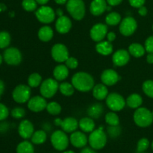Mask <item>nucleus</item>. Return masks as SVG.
<instances>
[{
	"instance_id": "obj_61",
	"label": "nucleus",
	"mask_w": 153,
	"mask_h": 153,
	"mask_svg": "<svg viewBox=\"0 0 153 153\" xmlns=\"http://www.w3.org/2000/svg\"><path fill=\"white\" fill-rule=\"evenodd\" d=\"M151 147H152V149L153 150V140H152V143H151Z\"/></svg>"
},
{
	"instance_id": "obj_58",
	"label": "nucleus",
	"mask_w": 153,
	"mask_h": 153,
	"mask_svg": "<svg viewBox=\"0 0 153 153\" xmlns=\"http://www.w3.org/2000/svg\"><path fill=\"white\" fill-rule=\"evenodd\" d=\"M61 153H76L73 150H64L63 152H61Z\"/></svg>"
},
{
	"instance_id": "obj_4",
	"label": "nucleus",
	"mask_w": 153,
	"mask_h": 153,
	"mask_svg": "<svg viewBox=\"0 0 153 153\" xmlns=\"http://www.w3.org/2000/svg\"><path fill=\"white\" fill-rule=\"evenodd\" d=\"M107 134L103 128L101 127L95 128L92 132L90 133L88 137V143L90 146L95 150H100L103 149L107 144Z\"/></svg>"
},
{
	"instance_id": "obj_6",
	"label": "nucleus",
	"mask_w": 153,
	"mask_h": 153,
	"mask_svg": "<svg viewBox=\"0 0 153 153\" xmlns=\"http://www.w3.org/2000/svg\"><path fill=\"white\" fill-rule=\"evenodd\" d=\"M39 90L40 95L44 98L51 99L59 91V82L54 78H48L42 82Z\"/></svg>"
},
{
	"instance_id": "obj_45",
	"label": "nucleus",
	"mask_w": 153,
	"mask_h": 153,
	"mask_svg": "<svg viewBox=\"0 0 153 153\" xmlns=\"http://www.w3.org/2000/svg\"><path fill=\"white\" fill-rule=\"evenodd\" d=\"M144 47L146 49V52L148 53H153V35L147 37L145 41Z\"/></svg>"
},
{
	"instance_id": "obj_47",
	"label": "nucleus",
	"mask_w": 153,
	"mask_h": 153,
	"mask_svg": "<svg viewBox=\"0 0 153 153\" xmlns=\"http://www.w3.org/2000/svg\"><path fill=\"white\" fill-rule=\"evenodd\" d=\"M106 38H107L108 41L111 42V43H113V42L116 40L117 35L114 31H109V32H108Z\"/></svg>"
},
{
	"instance_id": "obj_13",
	"label": "nucleus",
	"mask_w": 153,
	"mask_h": 153,
	"mask_svg": "<svg viewBox=\"0 0 153 153\" xmlns=\"http://www.w3.org/2000/svg\"><path fill=\"white\" fill-rule=\"evenodd\" d=\"M108 25L106 24L99 23L94 24L92 27H91V30H90V37H91V40L94 42H98L104 40L108 34Z\"/></svg>"
},
{
	"instance_id": "obj_17",
	"label": "nucleus",
	"mask_w": 153,
	"mask_h": 153,
	"mask_svg": "<svg viewBox=\"0 0 153 153\" xmlns=\"http://www.w3.org/2000/svg\"><path fill=\"white\" fill-rule=\"evenodd\" d=\"M70 143L76 148H84L88 143V137L82 131H75L70 136Z\"/></svg>"
},
{
	"instance_id": "obj_39",
	"label": "nucleus",
	"mask_w": 153,
	"mask_h": 153,
	"mask_svg": "<svg viewBox=\"0 0 153 153\" xmlns=\"http://www.w3.org/2000/svg\"><path fill=\"white\" fill-rule=\"evenodd\" d=\"M142 91L149 98L153 99V80H146L142 85Z\"/></svg>"
},
{
	"instance_id": "obj_49",
	"label": "nucleus",
	"mask_w": 153,
	"mask_h": 153,
	"mask_svg": "<svg viewBox=\"0 0 153 153\" xmlns=\"http://www.w3.org/2000/svg\"><path fill=\"white\" fill-rule=\"evenodd\" d=\"M107 1L108 4L112 6V7H115L122 3L123 0H106Z\"/></svg>"
},
{
	"instance_id": "obj_2",
	"label": "nucleus",
	"mask_w": 153,
	"mask_h": 153,
	"mask_svg": "<svg viewBox=\"0 0 153 153\" xmlns=\"http://www.w3.org/2000/svg\"><path fill=\"white\" fill-rule=\"evenodd\" d=\"M66 8L70 16L76 21L83 19L86 14V6L83 0H68Z\"/></svg>"
},
{
	"instance_id": "obj_42",
	"label": "nucleus",
	"mask_w": 153,
	"mask_h": 153,
	"mask_svg": "<svg viewBox=\"0 0 153 153\" xmlns=\"http://www.w3.org/2000/svg\"><path fill=\"white\" fill-rule=\"evenodd\" d=\"M107 131H108V134L111 137H112V138H116V137H117L118 136L120 135L122 129H121L120 125L114 126H108Z\"/></svg>"
},
{
	"instance_id": "obj_35",
	"label": "nucleus",
	"mask_w": 153,
	"mask_h": 153,
	"mask_svg": "<svg viewBox=\"0 0 153 153\" xmlns=\"http://www.w3.org/2000/svg\"><path fill=\"white\" fill-rule=\"evenodd\" d=\"M46 110L48 113L52 116H57L60 114L62 111V107L58 102L55 101H52L50 102L47 103Z\"/></svg>"
},
{
	"instance_id": "obj_1",
	"label": "nucleus",
	"mask_w": 153,
	"mask_h": 153,
	"mask_svg": "<svg viewBox=\"0 0 153 153\" xmlns=\"http://www.w3.org/2000/svg\"><path fill=\"white\" fill-rule=\"evenodd\" d=\"M71 83L78 91L87 93L92 91L95 85V81L92 75L90 73L86 72H77L72 77Z\"/></svg>"
},
{
	"instance_id": "obj_29",
	"label": "nucleus",
	"mask_w": 153,
	"mask_h": 153,
	"mask_svg": "<svg viewBox=\"0 0 153 153\" xmlns=\"http://www.w3.org/2000/svg\"><path fill=\"white\" fill-rule=\"evenodd\" d=\"M128 51L131 56L134 58H141L146 53V49L144 46L139 43H133L128 46Z\"/></svg>"
},
{
	"instance_id": "obj_55",
	"label": "nucleus",
	"mask_w": 153,
	"mask_h": 153,
	"mask_svg": "<svg viewBox=\"0 0 153 153\" xmlns=\"http://www.w3.org/2000/svg\"><path fill=\"white\" fill-rule=\"evenodd\" d=\"M36 1L37 2V4H40V5H46L49 2V0H36Z\"/></svg>"
},
{
	"instance_id": "obj_62",
	"label": "nucleus",
	"mask_w": 153,
	"mask_h": 153,
	"mask_svg": "<svg viewBox=\"0 0 153 153\" xmlns=\"http://www.w3.org/2000/svg\"><path fill=\"white\" fill-rule=\"evenodd\" d=\"M152 31H153V25H152Z\"/></svg>"
},
{
	"instance_id": "obj_32",
	"label": "nucleus",
	"mask_w": 153,
	"mask_h": 153,
	"mask_svg": "<svg viewBox=\"0 0 153 153\" xmlns=\"http://www.w3.org/2000/svg\"><path fill=\"white\" fill-rule=\"evenodd\" d=\"M16 153H35L34 144L28 140H24L16 146Z\"/></svg>"
},
{
	"instance_id": "obj_57",
	"label": "nucleus",
	"mask_w": 153,
	"mask_h": 153,
	"mask_svg": "<svg viewBox=\"0 0 153 153\" xmlns=\"http://www.w3.org/2000/svg\"><path fill=\"white\" fill-rule=\"evenodd\" d=\"M55 2L58 4H61V5H63V4H67V1L68 0H54Z\"/></svg>"
},
{
	"instance_id": "obj_9",
	"label": "nucleus",
	"mask_w": 153,
	"mask_h": 153,
	"mask_svg": "<svg viewBox=\"0 0 153 153\" xmlns=\"http://www.w3.org/2000/svg\"><path fill=\"white\" fill-rule=\"evenodd\" d=\"M106 105L112 111H120L126 105V100L121 94L118 93H110L105 99Z\"/></svg>"
},
{
	"instance_id": "obj_43",
	"label": "nucleus",
	"mask_w": 153,
	"mask_h": 153,
	"mask_svg": "<svg viewBox=\"0 0 153 153\" xmlns=\"http://www.w3.org/2000/svg\"><path fill=\"white\" fill-rule=\"evenodd\" d=\"M64 63L70 70H75L79 67V61L77 60V58L73 56L69 57Z\"/></svg>"
},
{
	"instance_id": "obj_19",
	"label": "nucleus",
	"mask_w": 153,
	"mask_h": 153,
	"mask_svg": "<svg viewBox=\"0 0 153 153\" xmlns=\"http://www.w3.org/2000/svg\"><path fill=\"white\" fill-rule=\"evenodd\" d=\"M131 55L128 50L120 49L114 52L112 55V62L117 67H123L126 66L130 61Z\"/></svg>"
},
{
	"instance_id": "obj_12",
	"label": "nucleus",
	"mask_w": 153,
	"mask_h": 153,
	"mask_svg": "<svg viewBox=\"0 0 153 153\" xmlns=\"http://www.w3.org/2000/svg\"><path fill=\"white\" fill-rule=\"evenodd\" d=\"M50 52L52 59L59 64L64 63L70 57L69 50L66 45L61 43L54 44L51 48Z\"/></svg>"
},
{
	"instance_id": "obj_14",
	"label": "nucleus",
	"mask_w": 153,
	"mask_h": 153,
	"mask_svg": "<svg viewBox=\"0 0 153 153\" xmlns=\"http://www.w3.org/2000/svg\"><path fill=\"white\" fill-rule=\"evenodd\" d=\"M47 103L46 99L44 98L43 96H34L31 97L28 101L27 107L31 111L34 113H39L46 109Z\"/></svg>"
},
{
	"instance_id": "obj_22",
	"label": "nucleus",
	"mask_w": 153,
	"mask_h": 153,
	"mask_svg": "<svg viewBox=\"0 0 153 153\" xmlns=\"http://www.w3.org/2000/svg\"><path fill=\"white\" fill-rule=\"evenodd\" d=\"M109 92L108 89V86H106L103 83L95 85L94 88L92 89L93 97L95 100H98V101L105 100Z\"/></svg>"
},
{
	"instance_id": "obj_24",
	"label": "nucleus",
	"mask_w": 153,
	"mask_h": 153,
	"mask_svg": "<svg viewBox=\"0 0 153 153\" xmlns=\"http://www.w3.org/2000/svg\"><path fill=\"white\" fill-rule=\"evenodd\" d=\"M96 51L98 54L102 56H108L113 53L114 47L112 43L108 40H102L98 42L95 46Z\"/></svg>"
},
{
	"instance_id": "obj_21",
	"label": "nucleus",
	"mask_w": 153,
	"mask_h": 153,
	"mask_svg": "<svg viewBox=\"0 0 153 153\" xmlns=\"http://www.w3.org/2000/svg\"><path fill=\"white\" fill-rule=\"evenodd\" d=\"M107 6L106 0H92L90 4V12L93 16H101L106 11Z\"/></svg>"
},
{
	"instance_id": "obj_23",
	"label": "nucleus",
	"mask_w": 153,
	"mask_h": 153,
	"mask_svg": "<svg viewBox=\"0 0 153 153\" xmlns=\"http://www.w3.org/2000/svg\"><path fill=\"white\" fill-rule=\"evenodd\" d=\"M69 70L70 69L65 64H58L54 68L53 72H52L54 79H56L58 82H64L65 79L68 78L69 74H70V70Z\"/></svg>"
},
{
	"instance_id": "obj_26",
	"label": "nucleus",
	"mask_w": 153,
	"mask_h": 153,
	"mask_svg": "<svg viewBox=\"0 0 153 153\" xmlns=\"http://www.w3.org/2000/svg\"><path fill=\"white\" fill-rule=\"evenodd\" d=\"M79 128L85 133H91L95 129L96 124L94 119L90 117L81 118L79 121Z\"/></svg>"
},
{
	"instance_id": "obj_54",
	"label": "nucleus",
	"mask_w": 153,
	"mask_h": 153,
	"mask_svg": "<svg viewBox=\"0 0 153 153\" xmlns=\"http://www.w3.org/2000/svg\"><path fill=\"white\" fill-rule=\"evenodd\" d=\"M6 10H7V6L5 5V4L0 2V13L4 12Z\"/></svg>"
},
{
	"instance_id": "obj_15",
	"label": "nucleus",
	"mask_w": 153,
	"mask_h": 153,
	"mask_svg": "<svg viewBox=\"0 0 153 153\" xmlns=\"http://www.w3.org/2000/svg\"><path fill=\"white\" fill-rule=\"evenodd\" d=\"M100 79L102 83L109 87L116 85L120 79V76L116 70L113 69H105L102 73Z\"/></svg>"
},
{
	"instance_id": "obj_53",
	"label": "nucleus",
	"mask_w": 153,
	"mask_h": 153,
	"mask_svg": "<svg viewBox=\"0 0 153 153\" xmlns=\"http://www.w3.org/2000/svg\"><path fill=\"white\" fill-rule=\"evenodd\" d=\"M146 62L149 64H153V53H148L146 55Z\"/></svg>"
},
{
	"instance_id": "obj_11",
	"label": "nucleus",
	"mask_w": 153,
	"mask_h": 153,
	"mask_svg": "<svg viewBox=\"0 0 153 153\" xmlns=\"http://www.w3.org/2000/svg\"><path fill=\"white\" fill-rule=\"evenodd\" d=\"M137 28V22L133 16H128L121 20L119 25L120 33L124 37H130Z\"/></svg>"
},
{
	"instance_id": "obj_10",
	"label": "nucleus",
	"mask_w": 153,
	"mask_h": 153,
	"mask_svg": "<svg viewBox=\"0 0 153 153\" xmlns=\"http://www.w3.org/2000/svg\"><path fill=\"white\" fill-rule=\"evenodd\" d=\"M3 59L7 65L18 66L22 63V52L16 47H7L3 52Z\"/></svg>"
},
{
	"instance_id": "obj_37",
	"label": "nucleus",
	"mask_w": 153,
	"mask_h": 153,
	"mask_svg": "<svg viewBox=\"0 0 153 153\" xmlns=\"http://www.w3.org/2000/svg\"><path fill=\"white\" fill-rule=\"evenodd\" d=\"M11 42L10 33L6 31H0V49H4L9 47Z\"/></svg>"
},
{
	"instance_id": "obj_20",
	"label": "nucleus",
	"mask_w": 153,
	"mask_h": 153,
	"mask_svg": "<svg viewBox=\"0 0 153 153\" xmlns=\"http://www.w3.org/2000/svg\"><path fill=\"white\" fill-rule=\"evenodd\" d=\"M59 127L66 133H73L79 128V121L73 117H67L64 120L61 119Z\"/></svg>"
},
{
	"instance_id": "obj_60",
	"label": "nucleus",
	"mask_w": 153,
	"mask_h": 153,
	"mask_svg": "<svg viewBox=\"0 0 153 153\" xmlns=\"http://www.w3.org/2000/svg\"><path fill=\"white\" fill-rule=\"evenodd\" d=\"M9 15L10 16V17H13V16H14V12H10V13H9Z\"/></svg>"
},
{
	"instance_id": "obj_33",
	"label": "nucleus",
	"mask_w": 153,
	"mask_h": 153,
	"mask_svg": "<svg viewBox=\"0 0 153 153\" xmlns=\"http://www.w3.org/2000/svg\"><path fill=\"white\" fill-rule=\"evenodd\" d=\"M75 88L73 84L68 82H62L59 84V91L64 97H71L75 93Z\"/></svg>"
},
{
	"instance_id": "obj_25",
	"label": "nucleus",
	"mask_w": 153,
	"mask_h": 153,
	"mask_svg": "<svg viewBox=\"0 0 153 153\" xmlns=\"http://www.w3.org/2000/svg\"><path fill=\"white\" fill-rule=\"evenodd\" d=\"M37 37L40 41L44 42V43L49 42L54 37L53 29L49 25H44L39 28L37 31Z\"/></svg>"
},
{
	"instance_id": "obj_36",
	"label": "nucleus",
	"mask_w": 153,
	"mask_h": 153,
	"mask_svg": "<svg viewBox=\"0 0 153 153\" xmlns=\"http://www.w3.org/2000/svg\"><path fill=\"white\" fill-rule=\"evenodd\" d=\"M105 121L108 126H119L120 125V117L117 114L115 111L108 112L105 116Z\"/></svg>"
},
{
	"instance_id": "obj_56",
	"label": "nucleus",
	"mask_w": 153,
	"mask_h": 153,
	"mask_svg": "<svg viewBox=\"0 0 153 153\" xmlns=\"http://www.w3.org/2000/svg\"><path fill=\"white\" fill-rule=\"evenodd\" d=\"M55 13H56V16H61L64 15V11L61 8H58L55 10Z\"/></svg>"
},
{
	"instance_id": "obj_27",
	"label": "nucleus",
	"mask_w": 153,
	"mask_h": 153,
	"mask_svg": "<svg viewBox=\"0 0 153 153\" xmlns=\"http://www.w3.org/2000/svg\"><path fill=\"white\" fill-rule=\"evenodd\" d=\"M126 103L128 108L131 109H137L141 107L143 104V98L141 96L137 93L130 94L126 100Z\"/></svg>"
},
{
	"instance_id": "obj_3",
	"label": "nucleus",
	"mask_w": 153,
	"mask_h": 153,
	"mask_svg": "<svg viewBox=\"0 0 153 153\" xmlns=\"http://www.w3.org/2000/svg\"><path fill=\"white\" fill-rule=\"evenodd\" d=\"M133 120L136 126L140 128H146L153 123L152 111L145 107H140L135 109L133 114Z\"/></svg>"
},
{
	"instance_id": "obj_44",
	"label": "nucleus",
	"mask_w": 153,
	"mask_h": 153,
	"mask_svg": "<svg viewBox=\"0 0 153 153\" xmlns=\"http://www.w3.org/2000/svg\"><path fill=\"white\" fill-rule=\"evenodd\" d=\"M10 111L7 106L3 103L0 102V122L4 121L8 117Z\"/></svg>"
},
{
	"instance_id": "obj_40",
	"label": "nucleus",
	"mask_w": 153,
	"mask_h": 153,
	"mask_svg": "<svg viewBox=\"0 0 153 153\" xmlns=\"http://www.w3.org/2000/svg\"><path fill=\"white\" fill-rule=\"evenodd\" d=\"M25 110L22 107H15L10 111V115L13 118L16 120H21L25 117Z\"/></svg>"
},
{
	"instance_id": "obj_52",
	"label": "nucleus",
	"mask_w": 153,
	"mask_h": 153,
	"mask_svg": "<svg viewBox=\"0 0 153 153\" xmlns=\"http://www.w3.org/2000/svg\"><path fill=\"white\" fill-rule=\"evenodd\" d=\"M4 91H5V85H4V82L1 79H0V98L3 95Z\"/></svg>"
},
{
	"instance_id": "obj_7",
	"label": "nucleus",
	"mask_w": 153,
	"mask_h": 153,
	"mask_svg": "<svg viewBox=\"0 0 153 153\" xmlns=\"http://www.w3.org/2000/svg\"><path fill=\"white\" fill-rule=\"evenodd\" d=\"M31 96V88L28 85H16L12 91V98L15 102L18 104H24L28 102Z\"/></svg>"
},
{
	"instance_id": "obj_28",
	"label": "nucleus",
	"mask_w": 153,
	"mask_h": 153,
	"mask_svg": "<svg viewBox=\"0 0 153 153\" xmlns=\"http://www.w3.org/2000/svg\"><path fill=\"white\" fill-rule=\"evenodd\" d=\"M104 112V106L101 103H94L88 107L87 110L88 117L93 119H99Z\"/></svg>"
},
{
	"instance_id": "obj_41",
	"label": "nucleus",
	"mask_w": 153,
	"mask_h": 153,
	"mask_svg": "<svg viewBox=\"0 0 153 153\" xmlns=\"http://www.w3.org/2000/svg\"><path fill=\"white\" fill-rule=\"evenodd\" d=\"M150 146L149 140L146 137H142L137 143V151L138 152H143L147 150Z\"/></svg>"
},
{
	"instance_id": "obj_46",
	"label": "nucleus",
	"mask_w": 153,
	"mask_h": 153,
	"mask_svg": "<svg viewBox=\"0 0 153 153\" xmlns=\"http://www.w3.org/2000/svg\"><path fill=\"white\" fill-rule=\"evenodd\" d=\"M146 0H128L129 4L134 8H139L141 6L144 5Z\"/></svg>"
},
{
	"instance_id": "obj_16",
	"label": "nucleus",
	"mask_w": 153,
	"mask_h": 153,
	"mask_svg": "<svg viewBox=\"0 0 153 153\" xmlns=\"http://www.w3.org/2000/svg\"><path fill=\"white\" fill-rule=\"evenodd\" d=\"M18 134L24 140L31 139L34 132V127L32 123L26 119H23L19 123L17 128Z\"/></svg>"
},
{
	"instance_id": "obj_63",
	"label": "nucleus",
	"mask_w": 153,
	"mask_h": 153,
	"mask_svg": "<svg viewBox=\"0 0 153 153\" xmlns=\"http://www.w3.org/2000/svg\"><path fill=\"white\" fill-rule=\"evenodd\" d=\"M152 115H153V110H152Z\"/></svg>"
},
{
	"instance_id": "obj_18",
	"label": "nucleus",
	"mask_w": 153,
	"mask_h": 153,
	"mask_svg": "<svg viewBox=\"0 0 153 153\" xmlns=\"http://www.w3.org/2000/svg\"><path fill=\"white\" fill-rule=\"evenodd\" d=\"M72 26H73V22L71 19L65 15L58 16L55 21V29L57 32L61 34H66L70 32Z\"/></svg>"
},
{
	"instance_id": "obj_48",
	"label": "nucleus",
	"mask_w": 153,
	"mask_h": 153,
	"mask_svg": "<svg viewBox=\"0 0 153 153\" xmlns=\"http://www.w3.org/2000/svg\"><path fill=\"white\" fill-rule=\"evenodd\" d=\"M138 13L140 16H145L147 15L148 13V10L147 8H146V7H145L144 5L141 6V7H140L138 8Z\"/></svg>"
},
{
	"instance_id": "obj_59",
	"label": "nucleus",
	"mask_w": 153,
	"mask_h": 153,
	"mask_svg": "<svg viewBox=\"0 0 153 153\" xmlns=\"http://www.w3.org/2000/svg\"><path fill=\"white\" fill-rule=\"evenodd\" d=\"M3 61H4V59H3V55H1V54H0V66L2 64Z\"/></svg>"
},
{
	"instance_id": "obj_31",
	"label": "nucleus",
	"mask_w": 153,
	"mask_h": 153,
	"mask_svg": "<svg viewBox=\"0 0 153 153\" xmlns=\"http://www.w3.org/2000/svg\"><path fill=\"white\" fill-rule=\"evenodd\" d=\"M121 20H122V16L116 11H111L105 18V24L110 26H116V25H120Z\"/></svg>"
},
{
	"instance_id": "obj_30",
	"label": "nucleus",
	"mask_w": 153,
	"mask_h": 153,
	"mask_svg": "<svg viewBox=\"0 0 153 153\" xmlns=\"http://www.w3.org/2000/svg\"><path fill=\"white\" fill-rule=\"evenodd\" d=\"M46 140H47V133L43 129L34 131L31 137V142L34 145L43 144Z\"/></svg>"
},
{
	"instance_id": "obj_34",
	"label": "nucleus",
	"mask_w": 153,
	"mask_h": 153,
	"mask_svg": "<svg viewBox=\"0 0 153 153\" xmlns=\"http://www.w3.org/2000/svg\"><path fill=\"white\" fill-rule=\"evenodd\" d=\"M43 82L41 75L38 73H33L28 76L27 79V85L31 88H35L40 87Z\"/></svg>"
},
{
	"instance_id": "obj_51",
	"label": "nucleus",
	"mask_w": 153,
	"mask_h": 153,
	"mask_svg": "<svg viewBox=\"0 0 153 153\" xmlns=\"http://www.w3.org/2000/svg\"><path fill=\"white\" fill-rule=\"evenodd\" d=\"M9 128V125L7 123L3 122L0 123V132H4Z\"/></svg>"
},
{
	"instance_id": "obj_5",
	"label": "nucleus",
	"mask_w": 153,
	"mask_h": 153,
	"mask_svg": "<svg viewBox=\"0 0 153 153\" xmlns=\"http://www.w3.org/2000/svg\"><path fill=\"white\" fill-rule=\"evenodd\" d=\"M50 142L52 147L57 151L63 152L66 150L70 144V137L65 131L61 130H55L52 133Z\"/></svg>"
},
{
	"instance_id": "obj_38",
	"label": "nucleus",
	"mask_w": 153,
	"mask_h": 153,
	"mask_svg": "<svg viewBox=\"0 0 153 153\" xmlns=\"http://www.w3.org/2000/svg\"><path fill=\"white\" fill-rule=\"evenodd\" d=\"M37 2L36 0H22V7L25 11L33 12L37 9Z\"/></svg>"
},
{
	"instance_id": "obj_50",
	"label": "nucleus",
	"mask_w": 153,
	"mask_h": 153,
	"mask_svg": "<svg viewBox=\"0 0 153 153\" xmlns=\"http://www.w3.org/2000/svg\"><path fill=\"white\" fill-rule=\"evenodd\" d=\"M80 153H97V150L94 149L93 148H91V146L90 147H84L82 148V149L81 150Z\"/></svg>"
},
{
	"instance_id": "obj_8",
	"label": "nucleus",
	"mask_w": 153,
	"mask_h": 153,
	"mask_svg": "<svg viewBox=\"0 0 153 153\" xmlns=\"http://www.w3.org/2000/svg\"><path fill=\"white\" fill-rule=\"evenodd\" d=\"M35 16L40 23L49 25L55 19L56 13L50 6L41 5L35 10Z\"/></svg>"
}]
</instances>
